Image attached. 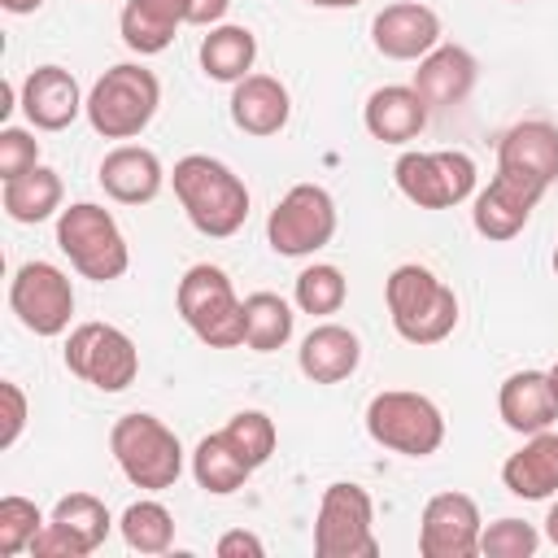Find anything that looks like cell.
<instances>
[{"mask_svg":"<svg viewBox=\"0 0 558 558\" xmlns=\"http://www.w3.org/2000/svg\"><path fill=\"white\" fill-rule=\"evenodd\" d=\"M174 196L187 209L192 227L209 240H227L244 227L248 218V187L240 183V174H231L222 161L205 157V153H187L174 161Z\"/></svg>","mask_w":558,"mask_h":558,"instance_id":"obj_1","label":"cell"},{"mask_svg":"<svg viewBox=\"0 0 558 558\" xmlns=\"http://www.w3.org/2000/svg\"><path fill=\"white\" fill-rule=\"evenodd\" d=\"M384 296H388V314H392L397 336L410 340V344H436L458 323V296H453V288L440 283L427 266H414V262L397 266L388 275Z\"/></svg>","mask_w":558,"mask_h":558,"instance_id":"obj_2","label":"cell"},{"mask_svg":"<svg viewBox=\"0 0 558 558\" xmlns=\"http://www.w3.org/2000/svg\"><path fill=\"white\" fill-rule=\"evenodd\" d=\"M157 105H161L157 74L144 70V65L122 61V65H113L96 78V87L87 96V122L105 140H131L153 122Z\"/></svg>","mask_w":558,"mask_h":558,"instance_id":"obj_3","label":"cell"},{"mask_svg":"<svg viewBox=\"0 0 558 558\" xmlns=\"http://www.w3.org/2000/svg\"><path fill=\"white\" fill-rule=\"evenodd\" d=\"M174 305H179L183 323L209 349H235V344H244V301L235 296L231 279L218 266H209V262L192 266L179 279Z\"/></svg>","mask_w":558,"mask_h":558,"instance_id":"obj_4","label":"cell"},{"mask_svg":"<svg viewBox=\"0 0 558 558\" xmlns=\"http://www.w3.org/2000/svg\"><path fill=\"white\" fill-rule=\"evenodd\" d=\"M109 449L135 488H170L183 471L179 436L153 414H122L109 432Z\"/></svg>","mask_w":558,"mask_h":558,"instance_id":"obj_5","label":"cell"},{"mask_svg":"<svg viewBox=\"0 0 558 558\" xmlns=\"http://www.w3.org/2000/svg\"><path fill=\"white\" fill-rule=\"evenodd\" d=\"M57 244L61 253L70 257V266L83 275V279H96V283H109L126 270V240L113 222L109 209L92 205V201H78L70 209H61L57 218Z\"/></svg>","mask_w":558,"mask_h":558,"instance_id":"obj_6","label":"cell"},{"mask_svg":"<svg viewBox=\"0 0 558 558\" xmlns=\"http://www.w3.org/2000/svg\"><path fill=\"white\" fill-rule=\"evenodd\" d=\"M366 432L375 445L405 453V458H427L440 449L445 440V418L436 410V401H427L423 392H375L366 405Z\"/></svg>","mask_w":558,"mask_h":558,"instance_id":"obj_7","label":"cell"},{"mask_svg":"<svg viewBox=\"0 0 558 558\" xmlns=\"http://www.w3.org/2000/svg\"><path fill=\"white\" fill-rule=\"evenodd\" d=\"M65 366L70 375H78L100 392H122L140 375V349L131 344L126 331L109 323H83L65 340Z\"/></svg>","mask_w":558,"mask_h":558,"instance_id":"obj_8","label":"cell"},{"mask_svg":"<svg viewBox=\"0 0 558 558\" xmlns=\"http://www.w3.org/2000/svg\"><path fill=\"white\" fill-rule=\"evenodd\" d=\"M375 506L371 493L357 484H331L318 501V523H314V554L318 558H375Z\"/></svg>","mask_w":558,"mask_h":558,"instance_id":"obj_9","label":"cell"},{"mask_svg":"<svg viewBox=\"0 0 558 558\" xmlns=\"http://www.w3.org/2000/svg\"><path fill=\"white\" fill-rule=\"evenodd\" d=\"M397 187L418 205V209H449L475 192V161L458 148L445 153H401L397 166Z\"/></svg>","mask_w":558,"mask_h":558,"instance_id":"obj_10","label":"cell"},{"mask_svg":"<svg viewBox=\"0 0 558 558\" xmlns=\"http://www.w3.org/2000/svg\"><path fill=\"white\" fill-rule=\"evenodd\" d=\"M336 235V205L318 183H296L266 218V240L283 257H305Z\"/></svg>","mask_w":558,"mask_h":558,"instance_id":"obj_11","label":"cell"},{"mask_svg":"<svg viewBox=\"0 0 558 558\" xmlns=\"http://www.w3.org/2000/svg\"><path fill=\"white\" fill-rule=\"evenodd\" d=\"M9 305L26 331L61 336L74 314V288L52 262H26L9 283Z\"/></svg>","mask_w":558,"mask_h":558,"instance_id":"obj_12","label":"cell"},{"mask_svg":"<svg viewBox=\"0 0 558 558\" xmlns=\"http://www.w3.org/2000/svg\"><path fill=\"white\" fill-rule=\"evenodd\" d=\"M231 0H126L122 9V44L140 57L170 48L174 26H209L227 13Z\"/></svg>","mask_w":558,"mask_h":558,"instance_id":"obj_13","label":"cell"},{"mask_svg":"<svg viewBox=\"0 0 558 558\" xmlns=\"http://www.w3.org/2000/svg\"><path fill=\"white\" fill-rule=\"evenodd\" d=\"M423 558H471L480 554V506L466 493H436L418 523Z\"/></svg>","mask_w":558,"mask_h":558,"instance_id":"obj_14","label":"cell"},{"mask_svg":"<svg viewBox=\"0 0 558 558\" xmlns=\"http://www.w3.org/2000/svg\"><path fill=\"white\" fill-rule=\"evenodd\" d=\"M497 170L532 183L545 192L558 179V126L554 122H519L501 135L497 148Z\"/></svg>","mask_w":558,"mask_h":558,"instance_id":"obj_15","label":"cell"},{"mask_svg":"<svg viewBox=\"0 0 558 558\" xmlns=\"http://www.w3.org/2000/svg\"><path fill=\"white\" fill-rule=\"evenodd\" d=\"M371 39L384 57L392 61H414V57H427L440 39V17L418 4V0H397V4H384L371 22Z\"/></svg>","mask_w":558,"mask_h":558,"instance_id":"obj_16","label":"cell"},{"mask_svg":"<svg viewBox=\"0 0 558 558\" xmlns=\"http://www.w3.org/2000/svg\"><path fill=\"white\" fill-rule=\"evenodd\" d=\"M541 196H545V192H536V187H527L523 179H510V174L497 170L493 183L475 196V209H471L475 231H480L484 240H514Z\"/></svg>","mask_w":558,"mask_h":558,"instance_id":"obj_17","label":"cell"},{"mask_svg":"<svg viewBox=\"0 0 558 558\" xmlns=\"http://www.w3.org/2000/svg\"><path fill=\"white\" fill-rule=\"evenodd\" d=\"M78 109H87V100L78 96V83L70 70L61 65H39L26 74L22 83V113L31 118V126L39 131H61L78 118Z\"/></svg>","mask_w":558,"mask_h":558,"instance_id":"obj_18","label":"cell"},{"mask_svg":"<svg viewBox=\"0 0 558 558\" xmlns=\"http://www.w3.org/2000/svg\"><path fill=\"white\" fill-rule=\"evenodd\" d=\"M475 57L466 52V48H458V44H440V48H432L423 61H418V70H414V92H418V100L427 105V109H449V105H458V100H466V92L475 87Z\"/></svg>","mask_w":558,"mask_h":558,"instance_id":"obj_19","label":"cell"},{"mask_svg":"<svg viewBox=\"0 0 558 558\" xmlns=\"http://www.w3.org/2000/svg\"><path fill=\"white\" fill-rule=\"evenodd\" d=\"M497 410H501V423L510 432H523V436H536L545 427H554L558 418V397H554V384H549V371H519L501 384V397H497Z\"/></svg>","mask_w":558,"mask_h":558,"instance_id":"obj_20","label":"cell"},{"mask_svg":"<svg viewBox=\"0 0 558 558\" xmlns=\"http://www.w3.org/2000/svg\"><path fill=\"white\" fill-rule=\"evenodd\" d=\"M100 187L122 201V205H144L161 192V161L153 148H140V144H122L113 153H105L100 161Z\"/></svg>","mask_w":558,"mask_h":558,"instance_id":"obj_21","label":"cell"},{"mask_svg":"<svg viewBox=\"0 0 558 558\" xmlns=\"http://www.w3.org/2000/svg\"><path fill=\"white\" fill-rule=\"evenodd\" d=\"M288 87L270 74H244L231 92V122L244 135H275L288 122Z\"/></svg>","mask_w":558,"mask_h":558,"instance_id":"obj_22","label":"cell"},{"mask_svg":"<svg viewBox=\"0 0 558 558\" xmlns=\"http://www.w3.org/2000/svg\"><path fill=\"white\" fill-rule=\"evenodd\" d=\"M357 362H362V344L340 323H323L301 340V371L314 384H340L357 371Z\"/></svg>","mask_w":558,"mask_h":558,"instance_id":"obj_23","label":"cell"},{"mask_svg":"<svg viewBox=\"0 0 558 558\" xmlns=\"http://www.w3.org/2000/svg\"><path fill=\"white\" fill-rule=\"evenodd\" d=\"M501 480H506V488H510L514 497H523V501H541V497L558 493V436H554L549 427L536 432L519 453L506 458Z\"/></svg>","mask_w":558,"mask_h":558,"instance_id":"obj_24","label":"cell"},{"mask_svg":"<svg viewBox=\"0 0 558 558\" xmlns=\"http://www.w3.org/2000/svg\"><path fill=\"white\" fill-rule=\"evenodd\" d=\"M427 105L418 100L414 87H379L366 100V131L384 144H405L423 131Z\"/></svg>","mask_w":558,"mask_h":558,"instance_id":"obj_25","label":"cell"},{"mask_svg":"<svg viewBox=\"0 0 558 558\" xmlns=\"http://www.w3.org/2000/svg\"><path fill=\"white\" fill-rule=\"evenodd\" d=\"M0 205L13 222H44L61 209V174L48 166H35L26 174L4 179L0 187Z\"/></svg>","mask_w":558,"mask_h":558,"instance_id":"obj_26","label":"cell"},{"mask_svg":"<svg viewBox=\"0 0 558 558\" xmlns=\"http://www.w3.org/2000/svg\"><path fill=\"white\" fill-rule=\"evenodd\" d=\"M257 57V39L248 26H214L201 39V70L218 83H240L253 70Z\"/></svg>","mask_w":558,"mask_h":558,"instance_id":"obj_27","label":"cell"},{"mask_svg":"<svg viewBox=\"0 0 558 558\" xmlns=\"http://www.w3.org/2000/svg\"><path fill=\"white\" fill-rule=\"evenodd\" d=\"M192 475H196V484H201L205 493H235V488L253 475V466L227 445L222 432H214V436H205V440L196 445V453H192Z\"/></svg>","mask_w":558,"mask_h":558,"instance_id":"obj_28","label":"cell"},{"mask_svg":"<svg viewBox=\"0 0 558 558\" xmlns=\"http://www.w3.org/2000/svg\"><path fill=\"white\" fill-rule=\"evenodd\" d=\"M292 336V310L275 292H253L244 296V344L257 353H275Z\"/></svg>","mask_w":558,"mask_h":558,"instance_id":"obj_29","label":"cell"},{"mask_svg":"<svg viewBox=\"0 0 558 558\" xmlns=\"http://www.w3.org/2000/svg\"><path fill=\"white\" fill-rule=\"evenodd\" d=\"M122 541L135 554H166L174 541V519L161 501H131L122 514Z\"/></svg>","mask_w":558,"mask_h":558,"instance_id":"obj_30","label":"cell"},{"mask_svg":"<svg viewBox=\"0 0 558 558\" xmlns=\"http://www.w3.org/2000/svg\"><path fill=\"white\" fill-rule=\"evenodd\" d=\"M52 519H57L61 527H70L87 549L105 545V536H109V510H105V501L92 497V493H70V497H61V501L52 506Z\"/></svg>","mask_w":558,"mask_h":558,"instance_id":"obj_31","label":"cell"},{"mask_svg":"<svg viewBox=\"0 0 558 558\" xmlns=\"http://www.w3.org/2000/svg\"><path fill=\"white\" fill-rule=\"evenodd\" d=\"M222 436H227V445H231L253 471L275 453V423H270V414H262V410H240V414L222 427Z\"/></svg>","mask_w":558,"mask_h":558,"instance_id":"obj_32","label":"cell"},{"mask_svg":"<svg viewBox=\"0 0 558 558\" xmlns=\"http://www.w3.org/2000/svg\"><path fill=\"white\" fill-rule=\"evenodd\" d=\"M344 292L349 283L336 266H310L296 275V305L305 314H336L344 305Z\"/></svg>","mask_w":558,"mask_h":558,"instance_id":"obj_33","label":"cell"},{"mask_svg":"<svg viewBox=\"0 0 558 558\" xmlns=\"http://www.w3.org/2000/svg\"><path fill=\"white\" fill-rule=\"evenodd\" d=\"M44 519H39V506L26 501V497H4L0 501V558H13L22 549H31V541L39 536Z\"/></svg>","mask_w":558,"mask_h":558,"instance_id":"obj_34","label":"cell"},{"mask_svg":"<svg viewBox=\"0 0 558 558\" xmlns=\"http://www.w3.org/2000/svg\"><path fill=\"white\" fill-rule=\"evenodd\" d=\"M536 527L523 519H497L488 532H480V554L488 558H532L536 554Z\"/></svg>","mask_w":558,"mask_h":558,"instance_id":"obj_35","label":"cell"},{"mask_svg":"<svg viewBox=\"0 0 558 558\" xmlns=\"http://www.w3.org/2000/svg\"><path fill=\"white\" fill-rule=\"evenodd\" d=\"M39 166V140H31L22 126H4L0 131V179L26 174Z\"/></svg>","mask_w":558,"mask_h":558,"instance_id":"obj_36","label":"cell"},{"mask_svg":"<svg viewBox=\"0 0 558 558\" xmlns=\"http://www.w3.org/2000/svg\"><path fill=\"white\" fill-rule=\"evenodd\" d=\"M31 554H35V558H83V554H92V549H87L70 527H61V523L52 519V523H44L39 536L31 541Z\"/></svg>","mask_w":558,"mask_h":558,"instance_id":"obj_37","label":"cell"},{"mask_svg":"<svg viewBox=\"0 0 558 558\" xmlns=\"http://www.w3.org/2000/svg\"><path fill=\"white\" fill-rule=\"evenodd\" d=\"M26 423V397L13 379H0V449H9L22 436Z\"/></svg>","mask_w":558,"mask_h":558,"instance_id":"obj_38","label":"cell"},{"mask_svg":"<svg viewBox=\"0 0 558 558\" xmlns=\"http://www.w3.org/2000/svg\"><path fill=\"white\" fill-rule=\"evenodd\" d=\"M262 554L266 549H262V541L253 532H227L218 541V558H262Z\"/></svg>","mask_w":558,"mask_h":558,"instance_id":"obj_39","label":"cell"},{"mask_svg":"<svg viewBox=\"0 0 558 558\" xmlns=\"http://www.w3.org/2000/svg\"><path fill=\"white\" fill-rule=\"evenodd\" d=\"M0 4H4L9 13H35V9L44 4V0H0Z\"/></svg>","mask_w":558,"mask_h":558,"instance_id":"obj_40","label":"cell"},{"mask_svg":"<svg viewBox=\"0 0 558 558\" xmlns=\"http://www.w3.org/2000/svg\"><path fill=\"white\" fill-rule=\"evenodd\" d=\"M545 532H549V541L558 545V501L549 506V519H545Z\"/></svg>","mask_w":558,"mask_h":558,"instance_id":"obj_41","label":"cell"},{"mask_svg":"<svg viewBox=\"0 0 558 558\" xmlns=\"http://www.w3.org/2000/svg\"><path fill=\"white\" fill-rule=\"evenodd\" d=\"M310 4H318V9H353L362 0H310Z\"/></svg>","mask_w":558,"mask_h":558,"instance_id":"obj_42","label":"cell"},{"mask_svg":"<svg viewBox=\"0 0 558 558\" xmlns=\"http://www.w3.org/2000/svg\"><path fill=\"white\" fill-rule=\"evenodd\" d=\"M9 109H13V87H9V83H4V87H0V118H4V113H9Z\"/></svg>","mask_w":558,"mask_h":558,"instance_id":"obj_43","label":"cell"},{"mask_svg":"<svg viewBox=\"0 0 558 558\" xmlns=\"http://www.w3.org/2000/svg\"><path fill=\"white\" fill-rule=\"evenodd\" d=\"M549 384H554V397H558V366L549 371Z\"/></svg>","mask_w":558,"mask_h":558,"instance_id":"obj_44","label":"cell"},{"mask_svg":"<svg viewBox=\"0 0 558 558\" xmlns=\"http://www.w3.org/2000/svg\"><path fill=\"white\" fill-rule=\"evenodd\" d=\"M554 270H558V248H554Z\"/></svg>","mask_w":558,"mask_h":558,"instance_id":"obj_45","label":"cell"}]
</instances>
